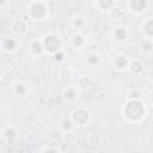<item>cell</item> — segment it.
Here are the masks:
<instances>
[{"instance_id": "obj_1", "label": "cell", "mask_w": 153, "mask_h": 153, "mask_svg": "<svg viewBox=\"0 0 153 153\" xmlns=\"http://www.w3.org/2000/svg\"><path fill=\"white\" fill-rule=\"evenodd\" d=\"M146 104L141 98H130L123 105V117L131 123L141 122L146 116Z\"/></svg>"}, {"instance_id": "obj_2", "label": "cell", "mask_w": 153, "mask_h": 153, "mask_svg": "<svg viewBox=\"0 0 153 153\" xmlns=\"http://www.w3.org/2000/svg\"><path fill=\"white\" fill-rule=\"evenodd\" d=\"M26 14L35 22L45 20L49 17V5L45 1H31L26 6Z\"/></svg>"}, {"instance_id": "obj_3", "label": "cell", "mask_w": 153, "mask_h": 153, "mask_svg": "<svg viewBox=\"0 0 153 153\" xmlns=\"http://www.w3.org/2000/svg\"><path fill=\"white\" fill-rule=\"evenodd\" d=\"M42 42V45H43V49H44V53L47 54H50V55H54L56 54L57 51L62 50V39L59 35L56 33H47L42 37L41 39Z\"/></svg>"}, {"instance_id": "obj_4", "label": "cell", "mask_w": 153, "mask_h": 153, "mask_svg": "<svg viewBox=\"0 0 153 153\" xmlns=\"http://www.w3.org/2000/svg\"><path fill=\"white\" fill-rule=\"evenodd\" d=\"M126 6L130 13L135 16H140L147 11L149 6V1L148 0H129L126 2Z\"/></svg>"}, {"instance_id": "obj_5", "label": "cell", "mask_w": 153, "mask_h": 153, "mask_svg": "<svg viewBox=\"0 0 153 153\" xmlns=\"http://www.w3.org/2000/svg\"><path fill=\"white\" fill-rule=\"evenodd\" d=\"M90 118H91L90 112L86 109H81V108L74 110L72 112V115H71V120L73 121V123H74L75 127L86 126L90 122Z\"/></svg>"}, {"instance_id": "obj_6", "label": "cell", "mask_w": 153, "mask_h": 153, "mask_svg": "<svg viewBox=\"0 0 153 153\" xmlns=\"http://www.w3.org/2000/svg\"><path fill=\"white\" fill-rule=\"evenodd\" d=\"M129 57L127 55H123V54H118L117 56L114 57L112 60V66L116 71H120V72H124L128 69V66H129Z\"/></svg>"}, {"instance_id": "obj_7", "label": "cell", "mask_w": 153, "mask_h": 153, "mask_svg": "<svg viewBox=\"0 0 153 153\" xmlns=\"http://www.w3.org/2000/svg\"><path fill=\"white\" fill-rule=\"evenodd\" d=\"M71 44L74 49L80 50L85 48V45L87 44V41H86V37L81 32H74L71 36Z\"/></svg>"}, {"instance_id": "obj_8", "label": "cell", "mask_w": 153, "mask_h": 153, "mask_svg": "<svg viewBox=\"0 0 153 153\" xmlns=\"http://www.w3.org/2000/svg\"><path fill=\"white\" fill-rule=\"evenodd\" d=\"M11 30L14 35H18V36L24 35L27 30V24L23 19H14L11 24Z\"/></svg>"}, {"instance_id": "obj_9", "label": "cell", "mask_w": 153, "mask_h": 153, "mask_svg": "<svg viewBox=\"0 0 153 153\" xmlns=\"http://www.w3.org/2000/svg\"><path fill=\"white\" fill-rule=\"evenodd\" d=\"M128 69L134 75H141L145 72V66H143V63L140 60L134 59V60H130L129 66H128Z\"/></svg>"}, {"instance_id": "obj_10", "label": "cell", "mask_w": 153, "mask_h": 153, "mask_svg": "<svg viewBox=\"0 0 153 153\" xmlns=\"http://www.w3.org/2000/svg\"><path fill=\"white\" fill-rule=\"evenodd\" d=\"M12 90H13L16 96L24 98V97H26V94L29 92V86L24 81H16L12 85Z\"/></svg>"}, {"instance_id": "obj_11", "label": "cell", "mask_w": 153, "mask_h": 153, "mask_svg": "<svg viewBox=\"0 0 153 153\" xmlns=\"http://www.w3.org/2000/svg\"><path fill=\"white\" fill-rule=\"evenodd\" d=\"M141 32L145 36V39H152L153 36V19L147 18L141 24Z\"/></svg>"}, {"instance_id": "obj_12", "label": "cell", "mask_w": 153, "mask_h": 153, "mask_svg": "<svg viewBox=\"0 0 153 153\" xmlns=\"http://www.w3.org/2000/svg\"><path fill=\"white\" fill-rule=\"evenodd\" d=\"M18 47V41L13 37H7V38H4L1 41V49L6 53H12L17 49Z\"/></svg>"}, {"instance_id": "obj_13", "label": "cell", "mask_w": 153, "mask_h": 153, "mask_svg": "<svg viewBox=\"0 0 153 153\" xmlns=\"http://www.w3.org/2000/svg\"><path fill=\"white\" fill-rule=\"evenodd\" d=\"M124 14H126L124 10H123L121 6L116 5V4L108 11V16H109L112 20H121V19L124 17Z\"/></svg>"}, {"instance_id": "obj_14", "label": "cell", "mask_w": 153, "mask_h": 153, "mask_svg": "<svg viewBox=\"0 0 153 153\" xmlns=\"http://www.w3.org/2000/svg\"><path fill=\"white\" fill-rule=\"evenodd\" d=\"M114 38L118 42H124L128 38V30L126 26H116L114 30Z\"/></svg>"}, {"instance_id": "obj_15", "label": "cell", "mask_w": 153, "mask_h": 153, "mask_svg": "<svg viewBox=\"0 0 153 153\" xmlns=\"http://www.w3.org/2000/svg\"><path fill=\"white\" fill-rule=\"evenodd\" d=\"M30 53L32 55H36V56L44 54V49H43L41 39H35V41L31 42V44H30Z\"/></svg>"}, {"instance_id": "obj_16", "label": "cell", "mask_w": 153, "mask_h": 153, "mask_svg": "<svg viewBox=\"0 0 153 153\" xmlns=\"http://www.w3.org/2000/svg\"><path fill=\"white\" fill-rule=\"evenodd\" d=\"M86 62H87V65L91 66V67H97V66L100 65L102 57H100V55H99L98 53H94V51H93V53H90V54L87 55Z\"/></svg>"}, {"instance_id": "obj_17", "label": "cell", "mask_w": 153, "mask_h": 153, "mask_svg": "<svg viewBox=\"0 0 153 153\" xmlns=\"http://www.w3.org/2000/svg\"><path fill=\"white\" fill-rule=\"evenodd\" d=\"M0 81H2L5 84L13 85V82H14V73L11 69H5L0 74Z\"/></svg>"}, {"instance_id": "obj_18", "label": "cell", "mask_w": 153, "mask_h": 153, "mask_svg": "<svg viewBox=\"0 0 153 153\" xmlns=\"http://www.w3.org/2000/svg\"><path fill=\"white\" fill-rule=\"evenodd\" d=\"M78 87L72 85V86H68L65 91H63V97L68 100H74L76 97H78Z\"/></svg>"}, {"instance_id": "obj_19", "label": "cell", "mask_w": 153, "mask_h": 153, "mask_svg": "<svg viewBox=\"0 0 153 153\" xmlns=\"http://www.w3.org/2000/svg\"><path fill=\"white\" fill-rule=\"evenodd\" d=\"M91 84H92L91 78H88V76H86V75H81V76H79L78 80H76V87L80 88V90H86V88H88V87L91 86Z\"/></svg>"}, {"instance_id": "obj_20", "label": "cell", "mask_w": 153, "mask_h": 153, "mask_svg": "<svg viewBox=\"0 0 153 153\" xmlns=\"http://www.w3.org/2000/svg\"><path fill=\"white\" fill-rule=\"evenodd\" d=\"M17 129L12 126H8V127H5L4 130H2V135L6 140H13L17 137Z\"/></svg>"}, {"instance_id": "obj_21", "label": "cell", "mask_w": 153, "mask_h": 153, "mask_svg": "<svg viewBox=\"0 0 153 153\" xmlns=\"http://www.w3.org/2000/svg\"><path fill=\"white\" fill-rule=\"evenodd\" d=\"M74 123H73V121L71 120V117H66V118H62V121H61V128H62V130L67 134V133H72L73 131V129H74Z\"/></svg>"}, {"instance_id": "obj_22", "label": "cell", "mask_w": 153, "mask_h": 153, "mask_svg": "<svg viewBox=\"0 0 153 153\" xmlns=\"http://www.w3.org/2000/svg\"><path fill=\"white\" fill-rule=\"evenodd\" d=\"M116 2L115 1H104V0H99V1H94V6H97L100 11H109Z\"/></svg>"}, {"instance_id": "obj_23", "label": "cell", "mask_w": 153, "mask_h": 153, "mask_svg": "<svg viewBox=\"0 0 153 153\" xmlns=\"http://www.w3.org/2000/svg\"><path fill=\"white\" fill-rule=\"evenodd\" d=\"M85 23H86V20H85V17H84V16H75V17L72 19L71 25H72L74 29L79 30V29H81V27L85 25Z\"/></svg>"}, {"instance_id": "obj_24", "label": "cell", "mask_w": 153, "mask_h": 153, "mask_svg": "<svg viewBox=\"0 0 153 153\" xmlns=\"http://www.w3.org/2000/svg\"><path fill=\"white\" fill-rule=\"evenodd\" d=\"M152 48V39H143V43L141 44V50L143 51V54H151Z\"/></svg>"}, {"instance_id": "obj_25", "label": "cell", "mask_w": 153, "mask_h": 153, "mask_svg": "<svg viewBox=\"0 0 153 153\" xmlns=\"http://www.w3.org/2000/svg\"><path fill=\"white\" fill-rule=\"evenodd\" d=\"M100 142V135L98 133H92L88 136V143H91L92 146H97Z\"/></svg>"}, {"instance_id": "obj_26", "label": "cell", "mask_w": 153, "mask_h": 153, "mask_svg": "<svg viewBox=\"0 0 153 153\" xmlns=\"http://www.w3.org/2000/svg\"><path fill=\"white\" fill-rule=\"evenodd\" d=\"M53 56H54V60H55L56 62H63V61H65V57H66V55H65V51H63V50L57 51V53H56V54H54Z\"/></svg>"}, {"instance_id": "obj_27", "label": "cell", "mask_w": 153, "mask_h": 153, "mask_svg": "<svg viewBox=\"0 0 153 153\" xmlns=\"http://www.w3.org/2000/svg\"><path fill=\"white\" fill-rule=\"evenodd\" d=\"M41 153H61V152H60V149H59V148L53 147V146H49V147L43 148Z\"/></svg>"}]
</instances>
